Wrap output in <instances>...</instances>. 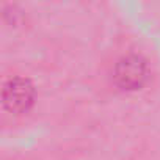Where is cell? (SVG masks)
<instances>
[{"mask_svg":"<svg viewBox=\"0 0 160 160\" xmlns=\"http://www.w3.org/2000/svg\"><path fill=\"white\" fill-rule=\"evenodd\" d=\"M113 77L122 90H137L148 77V64L138 55L122 57L115 66Z\"/></svg>","mask_w":160,"mask_h":160,"instance_id":"2","label":"cell"},{"mask_svg":"<svg viewBox=\"0 0 160 160\" xmlns=\"http://www.w3.org/2000/svg\"><path fill=\"white\" fill-rule=\"evenodd\" d=\"M2 99L7 110L13 113H21L30 108L35 99V88L28 78L24 77H13L7 80L3 90H2Z\"/></svg>","mask_w":160,"mask_h":160,"instance_id":"1","label":"cell"}]
</instances>
